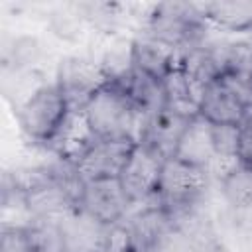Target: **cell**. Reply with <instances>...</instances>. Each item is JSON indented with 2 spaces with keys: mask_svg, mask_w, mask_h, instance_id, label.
Segmentation results:
<instances>
[{
  "mask_svg": "<svg viewBox=\"0 0 252 252\" xmlns=\"http://www.w3.org/2000/svg\"><path fill=\"white\" fill-rule=\"evenodd\" d=\"M83 112L96 138H124L140 142L146 116L112 81H104L91 94Z\"/></svg>",
  "mask_w": 252,
  "mask_h": 252,
  "instance_id": "cell-1",
  "label": "cell"
},
{
  "mask_svg": "<svg viewBox=\"0 0 252 252\" xmlns=\"http://www.w3.org/2000/svg\"><path fill=\"white\" fill-rule=\"evenodd\" d=\"M69 112V100L57 81L43 83L18 104V122L30 140L49 146Z\"/></svg>",
  "mask_w": 252,
  "mask_h": 252,
  "instance_id": "cell-2",
  "label": "cell"
},
{
  "mask_svg": "<svg viewBox=\"0 0 252 252\" xmlns=\"http://www.w3.org/2000/svg\"><path fill=\"white\" fill-rule=\"evenodd\" d=\"M205 22L197 4H159L150 16L148 35L183 53L203 43Z\"/></svg>",
  "mask_w": 252,
  "mask_h": 252,
  "instance_id": "cell-3",
  "label": "cell"
},
{
  "mask_svg": "<svg viewBox=\"0 0 252 252\" xmlns=\"http://www.w3.org/2000/svg\"><path fill=\"white\" fill-rule=\"evenodd\" d=\"M248 110V93L236 81L224 75L211 81L201 93L199 116L213 126H238Z\"/></svg>",
  "mask_w": 252,
  "mask_h": 252,
  "instance_id": "cell-4",
  "label": "cell"
},
{
  "mask_svg": "<svg viewBox=\"0 0 252 252\" xmlns=\"http://www.w3.org/2000/svg\"><path fill=\"white\" fill-rule=\"evenodd\" d=\"M163 161L165 159L159 154H156L152 148H148L146 144L138 142L134 146L130 158L126 159L118 175V181L124 193L128 195V199L132 201V205L146 203L156 197Z\"/></svg>",
  "mask_w": 252,
  "mask_h": 252,
  "instance_id": "cell-5",
  "label": "cell"
},
{
  "mask_svg": "<svg viewBox=\"0 0 252 252\" xmlns=\"http://www.w3.org/2000/svg\"><path fill=\"white\" fill-rule=\"evenodd\" d=\"M130 207H132V201L124 193L118 177H114V179L85 181L77 209L85 211L104 226H110L126 219Z\"/></svg>",
  "mask_w": 252,
  "mask_h": 252,
  "instance_id": "cell-6",
  "label": "cell"
},
{
  "mask_svg": "<svg viewBox=\"0 0 252 252\" xmlns=\"http://www.w3.org/2000/svg\"><path fill=\"white\" fill-rule=\"evenodd\" d=\"M136 144L138 142L124 138H98L75 163L77 171L85 181L114 179L120 175Z\"/></svg>",
  "mask_w": 252,
  "mask_h": 252,
  "instance_id": "cell-7",
  "label": "cell"
},
{
  "mask_svg": "<svg viewBox=\"0 0 252 252\" xmlns=\"http://www.w3.org/2000/svg\"><path fill=\"white\" fill-rule=\"evenodd\" d=\"M191 120L193 118H185L179 112L163 106L146 118L140 142L146 144L148 148H152L163 159H169L175 156L177 144Z\"/></svg>",
  "mask_w": 252,
  "mask_h": 252,
  "instance_id": "cell-8",
  "label": "cell"
},
{
  "mask_svg": "<svg viewBox=\"0 0 252 252\" xmlns=\"http://www.w3.org/2000/svg\"><path fill=\"white\" fill-rule=\"evenodd\" d=\"M173 158H177L189 165L201 167L211 175L219 161L215 138H213V124H209L201 116H195L187 124Z\"/></svg>",
  "mask_w": 252,
  "mask_h": 252,
  "instance_id": "cell-9",
  "label": "cell"
},
{
  "mask_svg": "<svg viewBox=\"0 0 252 252\" xmlns=\"http://www.w3.org/2000/svg\"><path fill=\"white\" fill-rule=\"evenodd\" d=\"M65 252H102L106 226L81 209L57 220Z\"/></svg>",
  "mask_w": 252,
  "mask_h": 252,
  "instance_id": "cell-10",
  "label": "cell"
},
{
  "mask_svg": "<svg viewBox=\"0 0 252 252\" xmlns=\"http://www.w3.org/2000/svg\"><path fill=\"white\" fill-rule=\"evenodd\" d=\"M96 140L98 138L93 132L83 108H71L59 132L49 142V148L59 159L77 163Z\"/></svg>",
  "mask_w": 252,
  "mask_h": 252,
  "instance_id": "cell-11",
  "label": "cell"
},
{
  "mask_svg": "<svg viewBox=\"0 0 252 252\" xmlns=\"http://www.w3.org/2000/svg\"><path fill=\"white\" fill-rule=\"evenodd\" d=\"M179 51L165 45L163 41L144 35L132 41L130 45V63L136 71L150 75L158 81H165V77L179 65Z\"/></svg>",
  "mask_w": 252,
  "mask_h": 252,
  "instance_id": "cell-12",
  "label": "cell"
},
{
  "mask_svg": "<svg viewBox=\"0 0 252 252\" xmlns=\"http://www.w3.org/2000/svg\"><path fill=\"white\" fill-rule=\"evenodd\" d=\"M205 20L215 22L217 26L230 32L252 30V2H211L199 6Z\"/></svg>",
  "mask_w": 252,
  "mask_h": 252,
  "instance_id": "cell-13",
  "label": "cell"
},
{
  "mask_svg": "<svg viewBox=\"0 0 252 252\" xmlns=\"http://www.w3.org/2000/svg\"><path fill=\"white\" fill-rule=\"evenodd\" d=\"M226 201L234 207H252V169L234 165L220 177Z\"/></svg>",
  "mask_w": 252,
  "mask_h": 252,
  "instance_id": "cell-14",
  "label": "cell"
},
{
  "mask_svg": "<svg viewBox=\"0 0 252 252\" xmlns=\"http://www.w3.org/2000/svg\"><path fill=\"white\" fill-rule=\"evenodd\" d=\"M0 252H33V228L18 224H2Z\"/></svg>",
  "mask_w": 252,
  "mask_h": 252,
  "instance_id": "cell-15",
  "label": "cell"
},
{
  "mask_svg": "<svg viewBox=\"0 0 252 252\" xmlns=\"http://www.w3.org/2000/svg\"><path fill=\"white\" fill-rule=\"evenodd\" d=\"M33 228V252H65L57 220H35Z\"/></svg>",
  "mask_w": 252,
  "mask_h": 252,
  "instance_id": "cell-16",
  "label": "cell"
},
{
  "mask_svg": "<svg viewBox=\"0 0 252 252\" xmlns=\"http://www.w3.org/2000/svg\"><path fill=\"white\" fill-rule=\"evenodd\" d=\"M236 163L252 169V108L244 116V120L236 126Z\"/></svg>",
  "mask_w": 252,
  "mask_h": 252,
  "instance_id": "cell-17",
  "label": "cell"
}]
</instances>
